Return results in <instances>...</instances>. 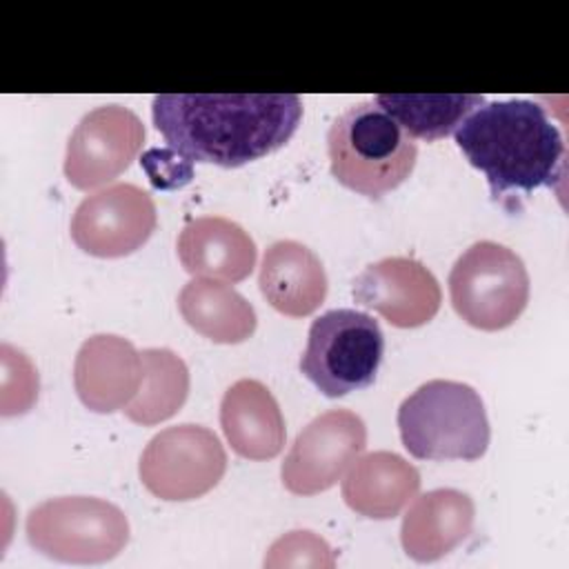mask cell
I'll return each instance as SVG.
<instances>
[{
  "instance_id": "1",
  "label": "cell",
  "mask_w": 569,
  "mask_h": 569,
  "mask_svg": "<svg viewBox=\"0 0 569 569\" xmlns=\"http://www.w3.org/2000/svg\"><path fill=\"white\" fill-rule=\"evenodd\" d=\"M151 118L169 149L189 162L242 167L289 142L302 120L293 93H162Z\"/></svg>"
},
{
  "instance_id": "2",
  "label": "cell",
  "mask_w": 569,
  "mask_h": 569,
  "mask_svg": "<svg viewBox=\"0 0 569 569\" xmlns=\"http://www.w3.org/2000/svg\"><path fill=\"white\" fill-rule=\"evenodd\" d=\"M453 138L469 164L487 176L493 198L511 189L551 187L562 173L560 129L531 100L480 104L460 122Z\"/></svg>"
},
{
  "instance_id": "3",
  "label": "cell",
  "mask_w": 569,
  "mask_h": 569,
  "mask_svg": "<svg viewBox=\"0 0 569 569\" xmlns=\"http://www.w3.org/2000/svg\"><path fill=\"white\" fill-rule=\"evenodd\" d=\"M327 151L333 178L367 198H382L400 187L418 158L413 138L376 100L358 102L333 120Z\"/></svg>"
},
{
  "instance_id": "4",
  "label": "cell",
  "mask_w": 569,
  "mask_h": 569,
  "mask_svg": "<svg viewBox=\"0 0 569 569\" xmlns=\"http://www.w3.org/2000/svg\"><path fill=\"white\" fill-rule=\"evenodd\" d=\"M405 449L418 460H478L491 438L480 393L465 382L429 380L398 409Z\"/></svg>"
},
{
  "instance_id": "5",
  "label": "cell",
  "mask_w": 569,
  "mask_h": 569,
  "mask_svg": "<svg viewBox=\"0 0 569 569\" xmlns=\"http://www.w3.org/2000/svg\"><path fill=\"white\" fill-rule=\"evenodd\" d=\"M27 540L47 558L69 565H100L129 542L124 511L102 498L60 496L40 502L27 516Z\"/></svg>"
},
{
  "instance_id": "6",
  "label": "cell",
  "mask_w": 569,
  "mask_h": 569,
  "mask_svg": "<svg viewBox=\"0 0 569 569\" xmlns=\"http://www.w3.org/2000/svg\"><path fill=\"white\" fill-rule=\"evenodd\" d=\"M385 353L378 320L356 309H331L309 327L300 371L327 398L373 385Z\"/></svg>"
},
{
  "instance_id": "7",
  "label": "cell",
  "mask_w": 569,
  "mask_h": 569,
  "mask_svg": "<svg viewBox=\"0 0 569 569\" xmlns=\"http://www.w3.org/2000/svg\"><path fill=\"white\" fill-rule=\"evenodd\" d=\"M449 296L456 313L480 331L511 327L529 302V273L505 244L473 242L451 267Z\"/></svg>"
},
{
  "instance_id": "8",
  "label": "cell",
  "mask_w": 569,
  "mask_h": 569,
  "mask_svg": "<svg viewBox=\"0 0 569 569\" xmlns=\"http://www.w3.org/2000/svg\"><path fill=\"white\" fill-rule=\"evenodd\" d=\"M227 471L220 438L200 425H178L156 433L138 465L149 493L169 502H184L209 493Z\"/></svg>"
},
{
  "instance_id": "9",
  "label": "cell",
  "mask_w": 569,
  "mask_h": 569,
  "mask_svg": "<svg viewBox=\"0 0 569 569\" xmlns=\"http://www.w3.org/2000/svg\"><path fill=\"white\" fill-rule=\"evenodd\" d=\"M367 447V427L349 409H329L313 418L282 460L280 478L296 496H316L333 487Z\"/></svg>"
},
{
  "instance_id": "10",
  "label": "cell",
  "mask_w": 569,
  "mask_h": 569,
  "mask_svg": "<svg viewBox=\"0 0 569 569\" xmlns=\"http://www.w3.org/2000/svg\"><path fill=\"white\" fill-rule=\"evenodd\" d=\"M151 196L136 184L118 182L87 196L73 211L71 238L89 256L122 258L138 251L156 231Z\"/></svg>"
},
{
  "instance_id": "11",
  "label": "cell",
  "mask_w": 569,
  "mask_h": 569,
  "mask_svg": "<svg viewBox=\"0 0 569 569\" xmlns=\"http://www.w3.org/2000/svg\"><path fill=\"white\" fill-rule=\"evenodd\" d=\"M144 142L142 120L122 104L89 111L67 142L64 178L80 191L111 182L129 169Z\"/></svg>"
},
{
  "instance_id": "12",
  "label": "cell",
  "mask_w": 569,
  "mask_h": 569,
  "mask_svg": "<svg viewBox=\"0 0 569 569\" xmlns=\"http://www.w3.org/2000/svg\"><path fill=\"white\" fill-rule=\"evenodd\" d=\"M353 298L378 311L398 329H416L433 320L440 309L436 276L413 258H382L365 267L353 280Z\"/></svg>"
},
{
  "instance_id": "13",
  "label": "cell",
  "mask_w": 569,
  "mask_h": 569,
  "mask_svg": "<svg viewBox=\"0 0 569 569\" xmlns=\"http://www.w3.org/2000/svg\"><path fill=\"white\" fill-rule=\"evenodd\" d=\"M142 378V358L120 336L98 333L87 338L73 362V387L80 402L96 413L124 409Z\"/></svg>"
},
{
  "instance_id": "14",
  "label": "cell",
  "mask_w": 569,
  "mask_h": 569,
  "mask_svg": "<svg viewBox=\"0 0 569 569\" xmlns=\"http://www.w3.org/2000/svg\"><path fill=\"white\" fill-rule=\"evenodd\" d=\"M180 264L196 278L240 282L256 267V242L233 220L202 216L184 224L176 242Z\"/></svg>"
},
{
  "instance_id": "15",
  "label": "cell",
  "mask_w": 569,
  "mask_h": 569,
  "mask_svg": "<svg viewBox=\"0 0 569 569\" xmlns=\"http://www.w3.org/2000/svg\"><path fill=\"white\" fill-rule=\"evenodd\" d=\"M473 520L476 507L465 491L431 489L402 518V549L416 562H436L469 538Z\"/></svg>"
},
{
  "instance_id": "16",
  "label": "cell",
  "mask_w": 569,
  "mask_h": 569,
  "mask_svg": "<svg viewBox=\"0 0 569 569\" xmlns=\"http://www.w3.org/2000/svg\"><path fill=\"white\" fill-rule=\"evenodd\" d=\"M220 427L231 449L247 460H271L284 447V418L273 393L251 378L233 382L220 402Z\"/></svg>"
},
{
  "instance_id": "17",
  "label": "cell",
  "mask_w": 569,
  "mask_h": 569,
  "mask_svg": "<svg viewBox=\"0 0 569 569\" xmlns=\"http://www.w3.org/2000/svg\"><path fill=\"white\" fill-rule=\"evenodd\" d=\"M258 284L264 300L289 318L313 313L327 298L320 258L296 240H278L264 249Z\"/></svg>"
},
{
  "instance_id": "18",
  "label": "cell",
  "mask_w": 569,
  "mask_h": 569,
  "mask_svg": "<svg viewBox=\"0 0 569 569\" xmlns=\"http://www.w3.org/2000/svg\"><path fill=\"white\" fill-rule=\"evenodd\" d=\"M420 489V471L393 451L358 456L342 480V498L351 511L373 520L396 518Z\"/></svg>"
},
{
  "instance_id": "19",
  "label": "cell",
  "mask_w": 569,
  "mask_h": 569,
  "mask_svg": "<svg viewBox=\"0 0 569 569\" xmlns=\"http://www.w3.org/2000/svg\"><path fill=\"white\" fill-rule=\"evenodd\" d=\"M178 309L184 322L218 345H238L253 336L258 318L251 302L233 287L193 278L178 293Z\"/></svg>"
},
{
  "instance_id": "20",
  "label": "cell",
  "mask_w": 569,
  "mask_h": 569,
  "mask_svg": "<svg viewBox=\"0 0 569 569\" xmlns=\"http://www.w3.org/2000/svg\"><path fill=\"white\" fill-rule=\"evenodd\" d=\"M140 358V387L122 411L131 422L153 427L182 409L189 396V369L180 356L162 347L142 349Z\"/></svg>"
},
{
  "instance_id": "21",
  "label": "cell",
  "mask_w": 569,
  "mask_h": 569,
  "mask_svg": "<svg viewBox=\"0 0 569 569\" xmlns=\"http://www.w3.org/2000/svg\"><path fill=\"white\" fill-rule=\"evenodd\" d=\"M373 100L409 138L427 142L453 133L471 111L485 104V98L478 93H380Z\"/></svg>"
},
{
  "instance_id": "22",
  "label": "cell",
  "mask_w": 569,
  "mask_h": 569,
  "mask_svg": "<svg viewBox=\"0 0 569 569\" xmlns=\"http://www.w3.org/2000/svg\"><path fill=\"white\" fill-rule=\"evenodd\" d=\"M331 547L313 531H289L280 536L264 556V567H333Z\"/></svg>"
},
{
  "instance_id": "23",
  "label": "cell",
  "mask_w": 569,
  "mask_h": 569,
  "mask_svg": "<svg viewBox=\"0 0 569 569\" xmlns=\"http://www.w3.org/2000/svg\"><path fill=\"white\" fill-rule=\"evenodd\" d=\"M151 153H153L158 160H153V158L147 153L140 162H142V167L149 171V178H151V182H153L156 187H176V184L180 187V184L189 182V178H191V162H189V160L180 158L178 162H169L171 149H162V151L151 149Z\"/></svg>"
}]
</instances>
